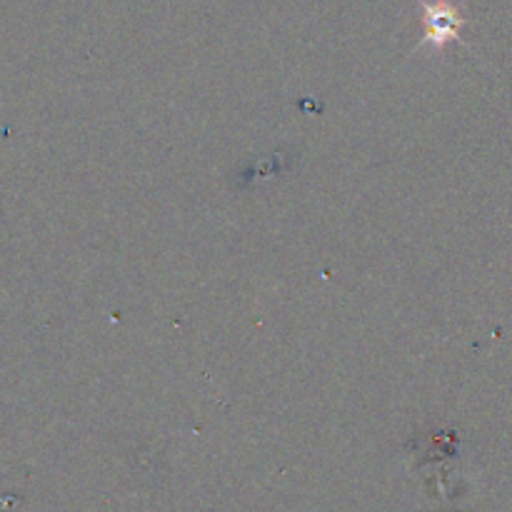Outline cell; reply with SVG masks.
I'll return each instance as SVG.
<instances>
[{"label": "cell", "instance_id": "cell-1", "mask_svg": "<svg viewBox=\"0 0 512 512\" xmlns=\"http://www.w3.org/2000/svg\"><path fill=\"white\" fill-rule=\"evenodd\" d=\"M423 8V38L415 48L430 45L433 50H443L448 43H463L460 30L465 28L468 18L460 5L453 0H415Z\"/></svg>", "mask_w": 512, "mask_h": 512}]
</instances>
